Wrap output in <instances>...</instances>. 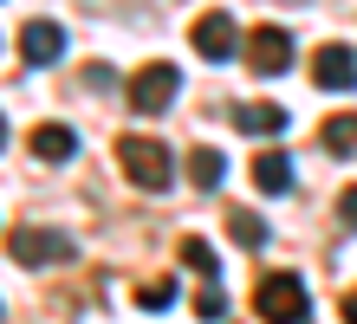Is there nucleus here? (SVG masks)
Listing matches in <instances>:
<instances>
[{
    "mask_svg": "<svg viewBox=\"0 0 357 324\" xmlns=\"http://www.w3.org/2000/svg\"><path fill=\"white\" fill-rule=\"evenodd\" d=\"M182 266L202 272V279H221V259H215V247H208L202 233H188V240H182Z\"/></svg>",
    "mask_w": 357,
    "mask_h": 324,
    "instance_id": "obj_14",
    "label": "nucleus"
},
{
    "mask_svg": "<svg viewBox=\"0 0 357 324\" xmlns=\"http://www.w3.org/2000/svg\"><path fill=\"white\" fill-rule=\"evenodd\" d=\"M344 318H357V292H344Z\"/></svg>",
    "mask_w": 357,
    "mask_h": 324,
    "instance_id": "obj_19",
    "label": "nucleus"
},
{
    "mask_svg": "<svg viewBox=\"0 0 357 324\" xmlns=\"http://www.w3.org/2000/svg\"><path fill=\"white\" fill-rule=\"evenodd\" d=\"M338 221H344V227H357V188H344V194H338Z\"/></svg>",
    "mask_w": 357,
    "mask_h": 324,
    "instance_id": "obj_18",
    "label": "nucleus"
},
{
    "mask_svg": "<svg viewBox=\"0 0 357 324\" xmlns=\"http://www.w3.org/2000/svg\"><path fill=\"white\" fill-rule=\"evenodd\" d=\"M188 182H195L202 194H215L227 182V156H221V149H195V156H188Z\"/></svg>",
    "mask_w": 357,
    "mask_h": 324,
    "instance_id": "obj_12",
    "label": "nucleus"
},
{
    "mask_svg": "<svg viewBox=\"0 0 357 324\" xmlns=\"http://www.w3.org/2000/svg\"><path fill=\"white\" fill-rule=\"evenodd\" d=\"M195 311L202 318H221L227 305H221V292H215V279H202V292H195Z\"/></svg>",
    "mask_w": 357,
    "mask_h": 324,
    "instance_id": "obj_17",
    "label": "nucleus"
},
{
    "mask_svg": "<svg viewBox=\"0 0 357 324\" xmlns=\"http://www.w3.org/2000/svg\"><path fill=\"white\" fill-rule=\"evenodd\" d=\"M254 318H273V324H286V318H312V292H305V279H299V272H266L260 286H254Z\"/></svg>",
    "mask_w": 357,
    "mask_h": 324,
    "instance_id": "obj_2",
    "label": "nucleus"
},
{
    "mask_svg": "<svg viewBox=\"0 0 357 324\" xmlns=\"http://www.w3.org/2000/svg\"><path fill=\"white\" fill-rule=\"evenodd\" d=\"M169 298H176V279H143V286H137V305L143 311H162Z\"/></svg>",
    "mask_w": 357,
    "mask_h": 324,
    "instance_id": "obj_16",
    "label": "nucleus"
},
{
    "mask_svg": "<svg viewBox=\"0 0 357 324\" xmlns=\"http://www.w3.org/2000/svg\"><path fill=\"white\" fill-rule=\"evenodd\" d=\"M7 253H13V266H66L72 240L59 227H13L7 233Z\"/></svg>",
    "mask_w": 357,
    "mask_h": 324,
    "instance_id": "obj_3",
    "label": "nucleus"
},
{
    "mask_svg": "<svg viewBox=\"0 0 357 324\" xmlns=\"http://www.w3.org/2000/svg\"><path fill=\"white\" fill-rule=\"evenodd\" d=\"M188 46H195L208 65H227L241 52V26H234V13H202L195 26H188Z\"/></svg>",
    "mask_w": 357,
    "mask_h": 324,
    "instance_id": "obj_5",
    "label": "nucleus"
},
{
    "mask_svg": "<svg viewBox=\"0 0 357 324\" xmlns=\"http://www.w3.org/2000/svg\"><path fill=\"white\" fill-rule=\"evenodd\" d=\"M26 149H33L39 162H72L78 137H72L66 123H33V130H26Z\"/></svg>",
    "mask_w": 357,
    "mask_h": 324,
    "instance_id": "obj_9",
    "label": "nucleus"
},
{
    "mask_svg": "<svg viewBox=\"0 0 357 324\" xmlns=\"http://www.w3.org/2000/svg\"><path fill=\"white\" fill-rule=\"evenodd\" d=\"M227 233H234V247H247V253H260V247H266V221H260L254 208L227 214Z\"/></svg>",
    "mask_w": 357,
    "mask_h": 324,
    "instance_id": "obj_13",
    "label": "nucleus"
},
{
    "mask_svg": "<svg viewBox=\"0 0 357 324\" xmlns=\"http://www.w3.org/2000/svg\"><path fill=\"white\" fill-rule=\"evenodd\" d=\"M247 65H254L260 78H280L292 65V33L286 26H260L254 39H247Z\"/></svg>",
    "mask_w": 357,
    "mask_h": 324,
    "instance_id": "obj_7",
    "label": "nucleus"
},
{
    "mask_svg": "<svg viewBox=\"0 0 357 324\" xmlns=\"http://www.w3.org/2000/svg\"><path fill=\"white\" fill-rule=\"evenodd\" d=\"M312 84L319 91H357V52L351 46H319L312 52Z\"/></svg>",
    "mask_w": 357,
    "mask_h": 324,
    "instance_id": "obj_6",
    "label": "nucleus"
},
{
    "mask_svg": "<svg viewBox=\"0 0 357 324\" xmlns=\"http://www.w3.org/2000/svg\"><path fill=\"white\" fill-rule=\"evenodd\" d=\"M117 169H123V182L143 188V194H162L176 182V156H169V143H156V137H117Z\"/></svg>",
    "mask_w": 357,
    "mask_h": 324,
    "instance_id": "obj_1",
    "label": "nucleus"
},
{
    "mask_svg": "<svg viewBox=\"0 0 357 324\" xmlns=\"http://www.w3.org/2000/svg\"><path fill=\"white\" fill-rule=\"evenodd\" d=\"M123 91H130V111L156 117V111H169V104H176V91H182V72L156 59V65H143V72H137L130 84H123Z\"/></svg>",
    "mask_w": 357,
    "mask_h": 324,
    "instance_id": "obj_4",
    "label": "nucleus"
},
{
    "mask_svg": "<svg viewBox=\"0 0 357 324\" xmlns=\"http://www.w3.org/2000/svg\"><path fill=\"white\" fill-rule=\"evenodd\" d=\"M319 143L331 149V156H357V117H331L319 130Z\"/></svg>",
    "mask_w": 357,
    "mask_h": 324,
    "instance_id": "obj_15",
    "label": "nucleus"
},
{
    "mask_svg": "<svg viewBox=\"0 0 357 324\" xmlns=\"http://www.w3.org/2000/svg\"><path fill=\"white\" fill-rule=\"evenodd\" d=\"M0 149H7V117H0Z\"/></svg>",
    "mask_w": 357,
    "mask_h": 324,
    "instance_id": "obj_20",
    "label": "nucleus"
},
{
    "mask_svg": "<svg viewBox=\"0 0 357 324\" xmlns=\"http://www.w3.org/2000/svg\"><path fill=\"white\" fill-rule=\"evenodd\" d=\"M292 117L280 111V104H234V130L241 137H280Z\"/></svg>",
    "mask_w": 357,
    "mask_h": 324,
    "instance_id": "obj_10",
    "label": "nucleus"
},
{
    "mask_svg": "<svg viewBox=\"0 0 357 324\" xmlns=\"http://www.w3.org/2000/svg\"><path fill=\"white\" fill-rule=\"evenodd\" d=\"M254 188L260 194H286L292 188V156H286V149H260V156H254Z\"/></svg>",
    "mask_w": 357,
    "mask_h": 324,
    "instance_id": "obj_11",
    "label": "nucleus"
},
{
    "mask_svg": "<svg viewBox=\"0 0 357 324\" xmlns=\"http://www.w3.org/2000/svg\"><path fill=\"white\" fill-rule=\"evenodd\" d=\"M20 59L26 65L66 59V26H59V20H26V26H20Z\"/></svg>",
    "mask_w": 357,
    "mask_h": 324,
    "instance_id": "obj_8",
    "label": "nucleus"
}]
</instances>
